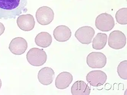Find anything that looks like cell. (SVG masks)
<instances>
[{"label":"cell","instance_id":"6da1fadb","mask_svg":"<svg viewBox=\"0 0 127 95\" xmlns=\"http://www.w3.org/2000/svg\"><path fill=\"white\" fill-rule=\"evenodd\" d=\"M27 0H0V19H15L27 12Z\"/></svg>","mask_w":127,"mask_h":95},{"label":"cell","instance_id":"7a4b0ae2","mask_svg":"<svg viewBox=\"0 0 127 95\" xmlns=\"http://www.w3.org/2000/svg\"><path fill=\"white\" fill-rule=\"evenodd\" d=\"M26 56L29 64L35 67L44 65L47 59V55L44 49L37 48H33L30 49Z\"/></svg>","mask_w":127,"mask_h":95},{"label":"cell","instance_id":"3957f363","mask_svg":"<svg viewBox=\"0 0 127 95\" xmlns=\"http://www.w3.org/2000/svg\"><path fill=\"white\" fill-rule=\"evenodd\" d=\"M115 25V20L113 17L106 13L98 15L95 20L96 27L102 32L110 31L113 29Z\"/></svg>","mask_w":127,"mask_h":95},{"label":"cell","instance_id":"277c9868","mask_svg":"<svg viewBox=\"0 0 127 95\" xmlns=\"http://www.w3.org/2000/svg\"><path fill=\"white\" fill-rule=\"evenodd\" d=\"M126 38L125 34L119 30L110 33L108 39V46L115 49H122L126 45Z\"/></svg>","mask_w":127,"mask_h":95},{"label":"cell","instance_id":"5b68a950","mask_svg":"<svg viewBox=\"0 0 127 95\" xmlns=\"http://www.w3.org/2000/svg\"><path fill=\"white\" fill-rule=\"evenodd\" d=\"M86 62L91 68L101 69L103 68L106 64L107 58L102 52H93L87 56Z\"/></svg>","mask_w":127,"mask_h":95},{"label":"cell","instance_id":"8992f818","mask_svg":"<svg viewBox=\"0 0 127 95\" xmlns=\"http://www.w3.org/2000/svg\"><path fill=\"white\" fill-rule=\"evenodd\" d=\"M35 17L40 24L47 25L54 20V13L51 8L47 6H43L37 9Z\"/></svg>","mask_w":127,"mask_h":95},{"label":"cell","instance_id":"52a82bcc","mask_svg":"<svg viewBox=\"0 0 127 95\" xmlns=\"http://www.w3.org/2000/svg\"><path fill=\"white\" fill-rule=\"evenodd\" d=\"M95 34V30L93 27L84 26L80 27L76 31L75 37L81 44L88 45L92 42Z\"/></svg>","mask_w":127,"mask_h":95},{"label":"cell","instance_id":"ba28073f","mask_svg":"<svg viewBox=\"0 0 127 95\" xmlns=\"http://www.w3.org/2000/svg\"><path fill=\"white\" fill-rule=\"evenodd\" d=\"M87 82L93 87L103 85L106 82L107 76L104 71H93L88 73L86 76Z\"/></svg>","mask_w":127,"mask_h":95},{"label":"cell","instance_id":"9c48e42d","mask_svg":"<svg viewBox=\"0 0 127 95\" xmlns=\"http://www.w3.org/2000/svg\"><path fill=\"white\" fill-rule=\"evenodd\" d=\"M28 43L26 40L21 37L13 39L9 45V50L14 55L23 54L27 49Z\"/></svg>","mask_w":127,"mask_h":95},{"label":"cell","instance_id":"30bf717a","mask_svg":"<svg viewBox=\"0 0 127 95\" xmlns=\"http://www.w3.org/2000/svg\"><path fill=\"white\" fill-rule=\"evenodd\" d=\"M20 29L24 31H30L34 27L35 22L34 17L30 14L19 15L17 20Z\"/></svg>","mask_w":127,"mask_h":95},{"label":"cell","instance_id":"8fae6325","mask_svg":"<svg viewBox=\"0 0 127 95\" xmlns=\"http://www.w3.org/2000/svg\"><path fill=\"white\" fill-rule=\"evenodd\" d=\"M37 77L40 83L44 85H49L54 78L55 72L51 68L44 67L39 71Z\"/></svg>","mask_w":127,"mask_h":95},{"label":"cell","instance_id":"7c38bea8","mask_svg":"<svg viewBox=\"0 0 127 95\" xmlns=\"http://www.w3.org/2000/svg\"><path fill=\"white\" fill-rule=\"evenodd\" d=\"M54 38L60 42H66L71 38V32L67 26L60 25L57 27L53 32Z\"/></svg>","mask_w":127,"mask_h":95},{"label":"cell","instance_id":"4fadbf2b","mask_svg":"<svg viewBox=\"0 0 127 95\" xmlns=\"http://www.w3.org/2000/svg\"><path fill=\"white\" fill-rule=\"evenodd\" d=\"M73 76L71 73L64 71L60 73L57 77L55 85L57 89H64L67 88L73 81Z\"/></svg>","mask_w":127,"mask_h":95},{"label":"cell","instance_id":"5bb4252c","mask_svg":"<svg viewBox=\"0 0 127 95\" xmlns=\"http://www.w3.org/2000/svg\"><path fill=\"white\" fill-rule=\"evenodd\" d=\"M91 89L84 81L79 80L74 82L71 88L73 95H89Z\"/></svg>","mask_w":127,"mask_h":95},{"label":"cell","instance_id":"9a60e30c","mask_svg":"<svg viewBox=\"0 0 127 95\" xmlns=\"http://www.w3.org/2000/svg\"><path fill=\"white\" fill-rule=\"evenodd\" d=\"M52 42L51 35L48 32H41L38 34L35 39V42L37 46L45 48L49 47Z\"/></svg>","mask_w":127,"mask_h":95},{"label":"cell","instance_id":"2e32d148","mask_svg":"<svg viewBox=\"0 0 127 95\" xmlns=\"http://www.w3.org/2000/svg\"><path fill=\"white\" fill-rule=\"evenodd\" d=\"M107 35L105 33H98L93 40V48L101 50L104 48L107 42Z\"/></svg>","mask_w":127,"mask_h":95},{"label":"cell","instance_id":"e0dca14e","mask_svg":"<svg viewBox=\"0 0 127 95\" xmlns=\"http://www.w3.org/2000/svg\"><path fill=\"white\" fill-rule=\"evenodd\" d=\"M115 18L116 22L120 24H127V8H123L119 9L116 13Z\"/></svg>","mask_w":127,"mask_h":95},{"label":"cell","instance_id":"ac0fdd59","mask_svg":"<svg viewBox=\"0 0 127 95\" xmlns=\"http://www.w3.org/2000/svg\"><path fill=\"white\" fill-rule=\"evenodd\" d=\"M118 75L123 80L127 79V61H123L120 63L117 67Z\"/></svg>","mask_w":127,"mask_h":95},{"label":"cell","instance_id":"d6986e66","mask_svg":"<svg viewBox=\"0 0 127 95\" xmlns=\"http://www.w3.org/2000/svg\"><path fill=\"white\" fill-rule=\"evenodd\" d=\"M5 30V27L4 25L1 23H0V36L4 33Z\"/></svg>","mask_w":127,"mask_h":95},{"label":"cell","instance_id":"ffe728a7","mask_svg":"<svg viewBox=\"0 0 127 95\" xmlns=\"http://www.w3.org/2000/svg\"><path fill=\"white\" fill-rule=\"evenodd\" d=\"M2 81H1V79H0V89L1 88V86H2Z\"/></svg>","mask_w":127,"mask_h":95}]
</instances>
